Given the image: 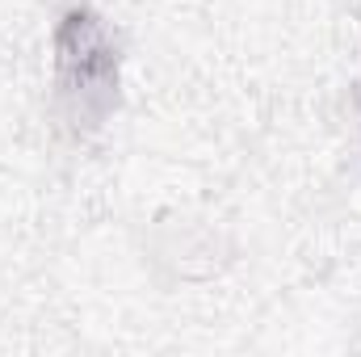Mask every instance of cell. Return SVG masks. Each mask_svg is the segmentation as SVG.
<instances>
[{"label":"cell","instance_id":"obj_1","mask_svg":"<svg viewBox=\"0 0 361 357\" xmlns=\"http://www.w3.org/2000/svg\"><path fill=\"white\" fill-rule=\"evenodd\" d=\"M55 97L76 131L118 109V42L92 8H68L55 25Z\"/></svg>","mask_w":361,"mask_h":357}]
</instances>
